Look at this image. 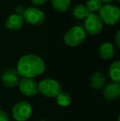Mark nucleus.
I'll use <instances>...</instances> for the list:
<instances>
[{"label":"nucleus","mask_w":120,"mask_h":121,"mask_svg":"<svg viewBox=\"0 0 120 121\" xmlns=\"http://www.w3.org/2000/svg\"><path fill=\"white\" fill-rule=\"evenodd\" d=\"M24 22L31 26H40L44 23L45 20V14L42 10L37 8L30 7L26 8L24 14L22 16Z\"/></svg>","instance_id":"obj_5"},{"label":"nucleus","mask_w":120,"mask_h":121,"mask_svg":"<svg viewBox=\"0 0 120 121\" xmlns=\"http://www.w3.org/2000/svg\"><path fill=\"white\" fill-rule=\"evenodd\" d=\"M57 103L62 107H67L70 105L71 103V97L67 93L61 92L56 96Z\"/></svg>","instance_id":"obj_17"},{"label":"nucleus","mask_w":120,"mask_h":121,"mask_svg":"<svg viewBox=\"0 0 120 121\" xmlns=\"http://www.w3.org/2000/svg\"><path fill=\"white\" fill-rule=\"evenodd\" d=\"M83 29L86 33H88L91 35H98L103 29V22L97 14L91 13L85 19Z\"/></svg>","instance_id":"obj_6"},{"label":"nucleus","mask_w":120,"mask_h":121,"mask_svg":"<svg viewBox=\"0 0 120 121\" xmlns=\"http://www.w3.org/2000/svg\"><path fill=\"white\" fill-rule=\"evenodd\" d=\"M53 8L60 13H65L70 8L72 0H51Z\"/></svg>","instance_id":"obj_15"},{"label":"nucleus","mask_w":120,"mask_h":121,"mask_svg":"<svg viewBox=\"0 0 120 121\" xmlns=\"http://www.w3.org/2000/svg\"><path fill=\"white\" fill-rule=\"evenodd\" d=\"M86 7L91 13H95L99 11L100 8L102 7V3L99 0H87Z\"/></svg>","instance_id":"obj_18"},{"label":"nucleus","mask_w":120,"mask_h":121,"mask_svg":"<svg viewBox=\"0 0 120 121\" xmlns=\"http://www.w3.org/2000/svg\"><path fill=\"white\" fill-rule=\"evenodd\" d=\"M39 92L43 96L54 98L61 92V85L58 81L52 78H45L38 84Z\"/></svg>","instance_id":"obj_4"},{"label":"nucleus","mask_w":120,"mask_h":121,"mask_svg":"<svg viewBox=\"0 0 120 121\" xmlns=\"http://www.w3.org/2000/svg\"><path fill=\"white\" fill-rule=\"evenodd\" d=\"M98 16L100 17L103 23L104 22L107 25L114 26L119 21L120 9L114 5L104 4L100 8Z\"/></svg>","instance_id":"obj_3"},{"label":"nucleus","mask_w":120,"mask_h":121,"mask_svg":"<svg viewBox=\"0 0 120 121\" xmlns=\"http://www.w3.org/2000/svg\"><path fill=\"white\" fill-rule=\"evenodd\" d=\"M18 86L20 91L26 96H35L39 92L38 83L34 78H22L20 80Z\"/></svg>","instance_id":"obj_8"},{"label":"nucleus","mask_w":120,"mask_h":121,"mask_svg":"<svg viewBox=\"0 0 120 121\" xmlns=\"http://www.w3.org/2000/svg\"><path fill=\"white\" fill-rule=\"evenodd\" d=\"M90 83L94 89L100 90L104 87L105 78L101 73H95L91 75L90 78Z\"/></svg>","instance_id":"obj_13"},{"label":"nucleus","mask_w":120,"mask_h":121,"mask_svg":"<svg viewBox=\"0 0 120 121\" xmlns=\"http://www.w3.org/2000/svg\"><path fill=\"white\" fill-rule=\"evenodd\" d=\"M87 33L82 26H76L70 28L63 36L64 43L70 47H77L82 45L86 40Z\"/></svg>","instance_id":"obj_2"},{"label":"nucleus","mask_w":120,"mask_h":121,"mask_svg":"<svg viewBox=\"0 0 120 121\" xmlns=\"http://www.w3.org/2000/svg\"><path fill=\"white\" fill-rule=\"evenodd\" d=\"M72 14L73 15L74 17H76L78 20H85L91 13L86 5L84 4H77L72 10Z\"/></svg>","instance_id":"obj_14"},{"label":"nucleus","mask_w":120,"mask_h":121,"mask_svg":"<svg viewBox=\"0 0 120 121\" xmlns=\"http://www.w3.org/2000/svg\"><path fill=\"white\" fill-rule=\"evenodd\" d=\"M109 76L114 82H120V61L117 60L114 62L109 67Z\"/></svg>","instance_id":"obj_16"},{"label":"nucleus","mask_w":120,"mask_h":121,"mask_svg":"<svg viewBox=\"0 0 120 121\" xmlns=\"http://www.w3.org/2000/svg\"><path fill=\"white\" fill-rule=\"evenodd\" d=\"M2 82L6 86L10 88L15 87L19 84V75H18L17 69L12 68L8 69L2 75Z\"/></svg>","instance_id":"obj_9"},{"label":"nucleus","mask_w":120,"mask_h":121,"mask_svg":"<svg viewBox=\"0 0 120 121\" xmlns=\"http://www.w3.org/2000/svg\"><path fill=\"white\" fill-rule=\"evenodd\" d=\"M117 1H118V2H120V0H117Z\"/></svg>","instance_id":"obj_24"},{"label":"nucleus","mask_w":120,"mask_h":121,"mask_svg":"<svg viewBox=\"0 0 120 121\" xmlns=\"http://www.w3.org/2000/svg\"><path fill=\"white\" fill-rule=\"evenodd\" d=\"M25 11H26V8L23 5H17L15 8V13L17 15H20V16H23Z\"/></svg>","instance_id":"obj_19"},{"label":"nucleus","mask_w":120,"mask_h":121,"mask_svg":"<svg viewBox=\"0 0 120 121\" xmlns=\"http://www.w3.org/2000/svg\"><path fill=\"white\" fill-rule=\"evenodd\" d=\"M24 24V19L22 16H20L16 13L12 14L7 18L5 26L7 29L11 30H18L23 26Z\"/></svg>","instance_id":"obj_11"},{"label":"nucleus","mask_w":120,"mask_h":121,"mask_svg":"<svg viewBox=\"0 0 120 121\" xmlns=\"http://www.w3.org/2000/svg\"><path fill=\"white\" fill-rule=\"evenodd\" d=\"M115 49L113 44L109 42H105L102 44L99 48V55L104 60H109L114 55Z\"/></svg>","instance_id":"obj_12"},{"label":"nucleus","mask_w":120,"mask_h":121,"mask_svg":"<svg viewBox=\"0 0 120 121\" xmlns=\"http://www.w3.org/2000/svg\"><path fill=\"white\" fill-rule=\"evenodd\" d=\"M45 71V61L35 54H26L22 56L17 66L18 75L23 78H34L43 74Z\"/></svg>","instance_id":"obj_1"},{"label":"nucleus","mask_w":120,"mask_h":121,"mask_svg":"<svg viewBox=\"0 0 120 121\" xmlns=\"http://www.w3.org/2000/svg\"><path fill=\"white\" fill-rule=\"evenodd\" d=\"M49 0H31L32 3L36 5V6H42L45 3H46Z\"/></svg>","instance_id":"obj_21"},{"label":"nucleus","mask_w":120,"mask_h":121,"mask_svg":"<svg viewBox=\"0 0 120 121\" xmlns=\"http://www.w3.org/2000/svg\"><path fill=\"white\" fill-rule=\"evenodd\" d=\"M115 42L118 48H120V30H118L115 35Z\"/></svg>","instance_id":"obj_22"},{"label":"nucleus","mask_w":120,"mask_h":121,"mask_svg":"<svg viewBox=\"0 0 120 121\" xmlns=\"http://www.w3.org/2000/svg\"><path fill=\"white\" fill-rule=\"evenodd\" d=\"M32 107L26 101H19L13 106L12 116L17 121H26L32 115Z\"/></svg>","instance_id":"obj_7"},{"label":"nucleus","mask_w":120,"mask_h":121,"mask_svg":"<svg viewBox=\"0 0 120 121\" xmlns=\"http://www.w3.org/2000/svg\"><path fill=\"white\" fill-rule=\"evenodd\" d=\"M103 96L108 100H114L120 96V84L119 82H111L104 86Z\"/></svg>","instance_id":"obj_10"},{"label":"nucleus","mask_w":120,"mask_h":121,"mask_svg":"<svg viewBox=\"0 0 120 121\" xmlns=\"http://www.w3.org/2000/svg\"><path fill=\"white\" fill-rule=\"evenodd\" d=\"M0 121H10L8 115L3 110H0Z\"/></svg>","instance_id":"obj_20"},{"label":"nucleus","mask_w":120,"mask_h":121,"mask_svg":"<svg viewBox=\"0 0 120 121\" xmlns=\"http://www.w3.org/2000/svg\"><path fill=\"white\" fill-rule=\"evenodd\" d=\"M101 3H104V4H109L111 2H113L114 0H99Z\"/></svg>","instance_id":"obj_23"}]
</instances>
